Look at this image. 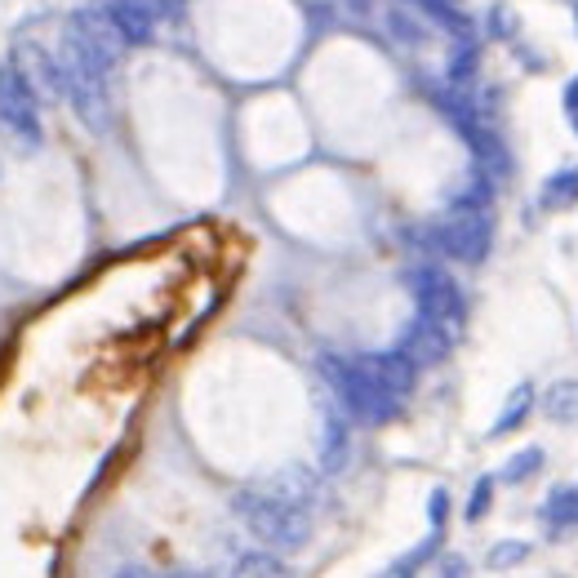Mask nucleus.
I'll list each match as a JSON object with an SVG mask.
<instances>
[{
	"mask_svg": "<svg viewBox=\"0 0 578 578\" xmlns=\"http://www.w3.org/2000/svg\"><path fill=\"white\" fill-rule=\"evenodd\" d=\"M231 512H236V520L246 525L267 552H303L312 543V529H316L312 507L276 494L272 486H246V490H236Z\"/></svg>",
	"mask_w": 578,
	"mask_h": 578,
	"instance_id": "f257e3e1",
	"label": "nucleus"
},
{
	"mask_svg": "<svg viewBox=\"0 0 578 578\" xmlns=\"http://www.w3.org/2000/svg\"><path fill=\"white\" fill-rule=\"evenodd\" d=\"M321 378L334 388V397H339L343 414H352L356 423H369V427L392 423V418L401 414V405H405L401 397H392V392L365 369L361 356H334V352H325V356H321Z\"/></svg>",
	"mask_w": 578,
	"mask_h": 578,
	"instance_id": "f03ea898",
	"label": "nucleus"
},
{
	"mask_svg": "<svg viewBox=\"0 0 578 578\" xmlns=\"http://www.w3.org/2000/svg\"><path fill=\"white\" fill-rule=\"evenodd\" d=\"M405 285L414 289L418 316L431 321V325H441L450 339L458 343V334H463V325H467V303H463L458 280H454L445 267H437V263H414V267L405 272Z\"/></svg>",
	"mask_w": 578,
	"mask_h": 578,
	"instance_id": "7ed1b4c3",
	"label": "nucleus"
},
{
	"mask_svg": "<svg viewBox=\"0 0 578 578\" xmlns=\"http://www.w3.org/2000/svg\"><path fill=\"white\" fill-rule=\"evenodd\" d=\"M494 246V223L490 210H476V205H454L437 227H431V250L454 259V263H486Z\"/></svg>",
	"mask_w": 578,
	"mask_h": 578,
	"instance_id": "20e7f679",
	"label": "nucleus"
},
{
	"mask_svg": "<svg viewBox=\"0 0 578 578\" xmlns=\"http://www.w3.org/2000/svg\"><path fill=\"white\" fill-rule=\"evenodd\" d=\"M0 125L14 129L27 148H40L45 125H40V93L23 76L14 59H0Z\"/></svg>",
	"mask_w": 578,
	"mask_h": 578,
	"instance_id": "39448f33",
	"label": "nucleus"
},
{
	"mask_svg": "<svg viewBox=\"0 0 578 578\" xmlns=\"http://www.w3.org/2000/svg\"><path fill=\"white\" fill-rule=\"evenodd\" d=\"M450 348H454V339L441 329V325H431V321H423V316H414L410 325H405V334H401V343H397V352H405L418 369H427V365H441L445 356H450Z\"/></svg>",
	"mask_w": 578,
	"mask_h": 578,
	"instance_id": "423d86ee",
	"label": "nucleus"
},
{
	"mask_svg": "<svg viewBox=\"0 0 578 578\" xmlns=\"http://www.w3.org/2000/svg\"><path fill=\"white\" fill-rule=\"evenodd\" d=\"M361 361H365V369H369V374H374V378H378L392 397H401V401H405V397L414 392V382H418V365H414L405 352H397V348H392V352H365Z\"/></svg>",
	"mask_w": 578,
	"mask_h": 578,
	"instance_id": "0eeeda50",
	"label": "nucleus"
},
{
	"mask_svg": "<svg viewBox=\"0 0 578 578\" xmlns=\"http://www.w3.org/2000/svg\"><path fill=\"white\" fill-rule=\"evenodd\" d=\"M103 14L112 18V27L121 32L125 45H142V40L152 36V23H156V10L142 5V0H112Z\"/></svg>",
	"mask_w": 578,
	"mask_h": 578,
	"instance_id": "6e6552de",
	"label": "nucleus"
},
{
	"mask_svg": "<svg viewBox=\"0 0 578 578\" xmlns=\"http://www.w3.org/2000/svg\"><path fill=\"white\" fill-rule=\"evenodd\" d=\"M227 578H294V569L280 561V552L259 548V552H240Z\"/></svg>",
	"mask_w": 578,
	"mask_h": 578,
	"instance_id": "1a4fd4ad",
	"label": "nucleus"
},
{
	"mask_svg": "<svg viewBox=\"0 0 578 578\" xmlns=\"http://www.w3.org/2000/svg\"><path fill=\"white\" fill-rule=\"evenodd\" d=\"M543 525L552 535H565V529H578V486H556L543 503Z\"/></svg>",
	"mask_w": 578,
	"mask_h": 578,
	"instance_id": "9d476101",
	"label": "nucleus"
},
{
	"mask_svg": "<svg viewBox=\"0 0 578 578\" xmlns=\"http://www.w3.org/2000/svg\"><path fill=\"white\" fill-rule=\"evenodd\" d=\"M348 454H352V441H348V418H325V441H321V467L325 476L343 472L348 467Z\"/></svg>",
	"mask_w": 578,
	"mask_h": 578,
	"instance_id": "9b49d317",
	"label": "nucleus"
},
{
	"mask_svg": "<svg viewBox=\"0 0 578 578\" xmlns=\"http://www.w3.org/2000/svg\"><path fill=\"white\" fill-rule=\"evenodd\" d=\"M529 410H535V388H529V382H520V388H512L503 414L490 423V437H507V431H516L529 418Z\"/></svg>",
	"mask_w": 578,
	"mask_h": 578,
	"instance_id": "f8f14e48",
	"label": "nucleus"
},
{
	"mask_svg": "<svg viewBox=\"0 0 578 578\" xmlns=\"http://www.w3.org/2000/svg\"><path fill=\"white\" fill-rule=\"evenodd\" d=\"M543 414L552 423H578V378H561L543 397Z\"/></svg>",
	"mask_w": 578,
	"mask_h": 578,
	"instance_id": "ddd939ff",
	"label": "nucleus"
},
{
	"mask_svg": "<svg viewBox=\"0 0 578 578\" xmlns=\"http://www.w3.org/2000/svg\"><path fill=\"white\" fill-rule=\"evenodd\" d=\"M437 552H441V535H437V529H431V535H427V539H423L414 552H405V556L392 565V569H382V578H418V569H423L431 556H437Z\"/></svg>",
	"mask_w": 578,
	"mask_h": 578,
	"instance_id": "4468645a",
	"label": "nucleus"
},
{
	"mask_svg": "<svg viewBox=\"0 0 578 578\" xmlns=\"http://www.w3.org/2000/svg\"><path fill=\"white\" fill-rule=\"evenodd\" d=\"M543 210H569L578 201V169H561L543 183Z\"/></svg>",
	"mask_w": 578,
	"mask_h": 578,
	"instance_id": "2eb2a0df",
	"label": "nucleus"
},
{
	"mask_svg": "<svg viewBox=\"0 0 578 578\" xmlns=\"http://www.w3.org/2000/svg\"><path fill=\"white\" fill-rule=\"evenodd\" d=\"M529 552H535V543H525V539H499L490 552H486V565L490 569H516L529 561Z\"/></svg>",
	"mask_w": 578,
	"mask_h": 578,
	"instance_id": "dca6fc26",
	"label": "nucleus"
},
{
	"mask_svg": "<svg viewBox=\"0 0 578 578\" xmlns=\"http://www.w3.org/2000/svg\"><path fill=\"white\" fill-rule=\"evenodd\" d=\"M539 467H543V450H539V445H529V450H520V454H512V458L503 463L499 480H507V486H520V480H529Z\"/></svg>",
	"mask_w": 578,
	"mask_h": 578,
	"instance_id": "f3484780",
	"label": "nucleus"
},
{
	"mask_svg": "<svg viewBox=\"0 0 578 578\" xmlns=\"http://www.w3.org/2000/svg\"><path fill=\"white\" fill-rule=\"evenodd\" d=\"M494 486H499L494 476H480L476 486H472V494H467V507H463V520H467V525L486 520V512L494 507Z\"/></svg>",
	"mask_w": 578,
	"mask_h": 578,
	"instance_id": "a211bd4d",
	"label": "nucleus"
},
{
	"mask_svg": "<svg viewBox=\"0 0 578 578\" xmlns=\"http://www.w3.org/2000/svg\"><path fill=\"white\" fill-rule=\"evenodd\" d=\"M112 578H214L201 569H148V565H121Z\"/></svg>",
	"mask_w": 578,
	"mask_h": 578,
	"instance_id": "6ab92c4d",
	"label": "nucleus"
},
{
	"mask_svg": "<svg viewBox=\"0 0 578 578\" xmlns=\"http://www.w3.org/2000/svg\"><path fill=\"white\" fill-rule=\"evenodd\" d=\"M472 72H476V45H472V40H463V45H458V54L450 59V85H458V89H463V85L472 80Z\"/></svg>",
	"mask_w": 578,
	"mask_h": 578,
	"instance_id": "aec40b11",
	"label": "nucleus"
},
{
	"mask_svg": "<svg viewBox=\"0 0 578 578\" xmlns=\"http://www.w3.org/2000/svg\"><path fill=\"white\" fill-rule=\"evenodd\" d=\"M427 520H431V529H437V535L445 529V520H450V494L445 490H431L427 494Z\"/></svg>",
	"mask_w": 578,
	"mask_h": 578,
	"instance_id": "412c9836",
	"label": "nucleus"
},
{
	"mask_svg": "<svg viewBox=\"0 0 578 578\" xmlns=\"http://www.w3.org/2000/svg\"><path fill=\"white\" fill-rule=\"evenodd\" d=\"M431 578H467V561L450 552V556L437 561V574H431Z\"/></svg>",
	"mask_w": 578,
	"mask_h": 578,
	"instance_id": "4be33fe9",
	"label": "nucleus"
},
{
	"mask_svg": "<svg viewBox=\"0 0 578 578\" xmlns=\"http://www.w3.org/2000/svg\"><path fill=\"white\" fill-rule=\"evenodd\" d=\"M565 108H569V112L578 116V76H574V80L565 85Z\"/></svg>",
	"mask_w": 578,
	"mask_h": 578,
	"instance_id": "5701e85b",
	"label": "nucleus"
},
{
	"mask_svg": "<svg viewBox=\"0 0 578 578\" xmlns=\"http://www.w3.org/2000/svg\"><path fill=\"white\" fill-rule=\"evenodd\" d=\"M574 129H578V116H574Z\"/></svg>",
	"mask_w": 578,
	"mask_h": 578,
	"instance_id": "b1692460",
	"label": "nucleus"
}]
</instances>
